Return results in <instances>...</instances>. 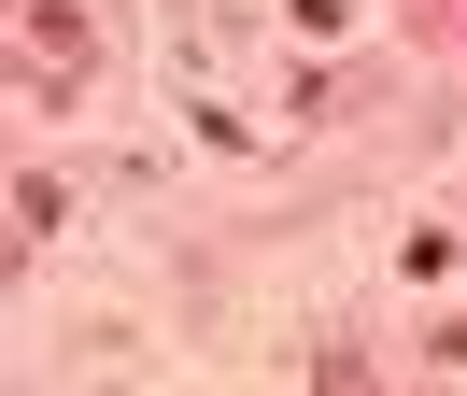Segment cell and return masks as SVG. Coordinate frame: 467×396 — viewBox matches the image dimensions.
<instances>
[{
    "label": "cell",
    "mask_w": 467,
    "mask_h": 396,
    "mask_svg": "<svg viewBox=\"0 0 467 396\" xmlns=\"http://www.w3.org/2000/svg\"><path fill=\"white\" fill-rule=\"evenodd\" d=\"M57 226H71V184H57V170H15V269H29Z\"/></svg>",
    "instance_id": "obj_1"
},
{
    "label": "cell",
    "mask_w": 467,
    "mask_h": 396,
    "mask_svg": "<svg viewBox=\"0 0 467 396\" xmlns=\"http://www.w3.org/2000/svg\"><path fill=\"white\" fill-rule=\"evenodd\" d=\"M284 15L312 28V43H340V28H354V0H284Z\"/></svg>",
    "instance_id": "obj_2"
}]
</instances>
